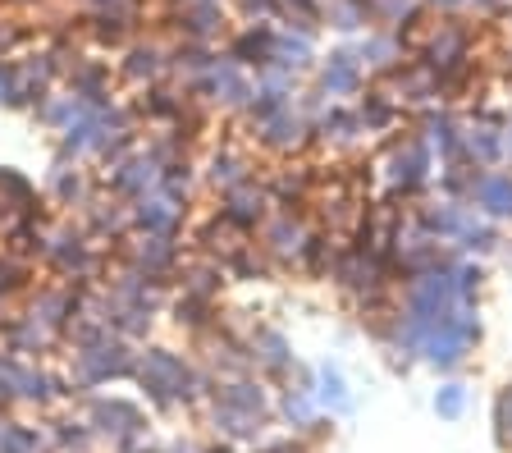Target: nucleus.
<instances>
[{
	"label": "nucleus",
	"instance_id": "f257e3e1",
	"mask_svg": "<svg viewBox=\"0 0 512 453\" xmlns=\"http://www.w3.org/2000/svg\"><path fill=\"white\" fill-rule=\"evenodd\" d=\"M92 426H101L106 435H133L138 431V412L128 408V403H119V399H96L92 403Z\"/></svg>",
	"mask_w": 512,
	"mask_h": 453
},
{
	"label": "nucleus",
	"instance_id": "f03ea898",
	"mask_svg": "<svg viewBox=\"0 0 512 453\" xmlns=\"http://www.w3.org/2000/svg\"><path fill=\"white\" fill-rule=\"evenodd\" d=\"M138 225L147 234H170L179 225V206L170 197H138Z\"/></svg>",
	"mask_w": 512,
	"mask_h": 453
},
{
	"label": "nucleus",
	"instance_id": "7ed1b4c3",
	"mask_svg": "<svg viewBox=\"0 0 512 453\" xmlns=\"http://www.w3.org/2000/svg\"><path fill=\"white\" fill-rule=\"evenodd\" d=\"M160 174H156V161L151 156H138V161H128L124 170L115 174V188L119 193H128V197H147V188L156 184Z\"/></svg>",
	"mask_w": 512,
	"mask_h": 453
},
{
	"label": "nucleus",
	"instance_id": "20e7f679",
	"mask_svg": "<svg viewBox=\"0 0 512 453\" xmlns=\"http://www.w3.org/2000/svg\"><path fill=\"white\" fill-rule=\"evenodd\" d=\"M0 453H42V440H37V431H28L23 421L0 417Z\"/></svg>",
	"mask_w": 512,
	"mask_h": 453
},
{
	"label": "nucleus",
	"instance_id": "39448f33",
	"mask_svg": "<svg viewBox=\"0 0 512 453\" xmlns=\"http://www.w3.org/2000/svg\"><path fill=\"white\" fill-rule=\"evenodd\" d=\"M14 399H28V403H46L51 399V376L37 367H23L19 362V380H14Z\"/></svg>",
	"mask_w": 512,
	"mask_h": 453
},
{
	"label": "nucleus",
	"instance_id": "423d86ee",
	"mask_svg": "<svg viewBox=\"0 0 512 453\" xmlns=\"http://www.w3.org/2000/svg\"><path fill=\"white\" fill-rule=\"evenodd\" d=\"M160 69H165V60H160L156 46H138V51H128V74L133 78H156Z\"/></svg>",
	"mask_w": 512,
	"mask_h": 453
},
{
	"label": "nucleus",
	"instance_id": "0eeeda50",
	"mask_svg": "<svg viewBox=\"0 0 512 453\" xmlns=\"http://www.w3.org/2000/svg\"><path fill=\"white\" fill-rule=\"evenodd\" d=\"M0 193L10 197L14 206H23L32 197V188H28V179H23V174H14V170H0Z\"/></svg>",
	"mask_w": 512,
	"mask_h": 453
},
{
	"label": "nucleus",
	"instance_id": "6e6552de",
	"mask_svg": "<svg viewBox=\"0 0 512 453\" xmlns=\"http://www.w3.org/2000/svg\"><path fill=\"white\" fill-rule=\"evenodd\" d=\"M51 188L64 197V202H74V197H78V188H83V179H78V170H55Z\"/></svg>",
	"mask_w": 512,
	"mask_h": 453
},
{
	"label": "nucleus",
	"instance_id": "1a4fd4ad",
	"mask_svg": "<svg viewBox=\"0 0 512 453\" xmlns=\"http://www.w3.org/2000/svg\"><path fill=\"white\" fill-rule=\"evenodd\" d=\"M96 5H115V0H96Z\"/></svg>",
	"mask_w": 512,
	"mask_h": 453
},
{
	"label": "nucleus",
	"instance_id": "9d476101",
	"mask_svg": "<svg viewBox=\"0 0 512 453\" xmlns=\"http://www.w3.org/2000/svg\"><path fill=\"white\" fill-rule=\"evenodd\" d=\"M14 5H28V0H14Z\"/></svg>",
	"mask_w": 512,
	"mask_h": 453
}]
</instances>
